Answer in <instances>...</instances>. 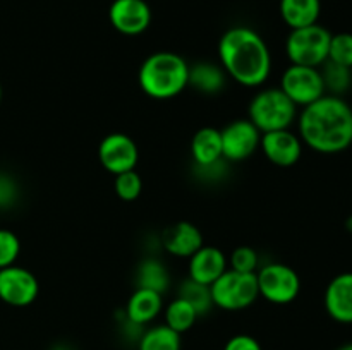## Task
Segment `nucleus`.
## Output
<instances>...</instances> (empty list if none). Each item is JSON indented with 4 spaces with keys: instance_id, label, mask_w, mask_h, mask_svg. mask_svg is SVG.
Returning a JSON list of instances; mask_svg holds the SVG:
<instances>
[{
    "instance_id": "1",
    "label": "nucleus",
    "mask_w": 352,
    "mask_h": 350,
    "mask_svg": "<svg viewBox=\"0 0 352 350\" xmlns=\"http://www.w3.org/2000/svg\"><path fill=\"white\" fill-rule=\"evenodd\" d=\"M299 137L309 150L337 154L352 146V108L342 96L323 95L302 106L298 115Z\"/></svg>"
},
{
    "instance_id": "2",
    "label": "nucleus",
    "mask_w": 352,
    "mask_h": 350,
    "mask_svg": "<svg viewBox=\"0 0 352 350\" xmlns=\"http://www.w3.org/2000/svg\"><path fill=\"white\" fill-rule=\"evenodd\" d=\"M219 60L227 78L244 88H258L272 74L270 48L253 27H229L219 40Z\"/></svg>"
},
{
    "instance_id": "3",
    "label": "nucleus",
    "mask_w": 352,
    "mask_h": 350,
    "mask_svg": "<svg viewBox=\"0 0 352 350\" xmlns=\"http://www.w3.org/2000/svg\"><path fill=\"white\" fill-rule=\"evenodd\" d=\"M189 64L175 51L148 55L138 72L141 91L153 100H172L188 88Z\"/></svg>"
},
{
    "instance_id": "4",
    "label": "nucleus",
    "mask_w": 352,
    "mask_h": 350,
    "mask_svg": "<svg viewBox=\"0 0 352 350\" xmlns=\"http://www.w3.org/2000/svg\"><path fill=\"white\" fill-rule=\"evenodd\" d=\"M248 119L261 134L289 129L298 119V106L280 88H265L251 98Z\"/></svg>"
},
{
    "instance_id": "5",
    "label": "nucleus",
    "mask_w": 352,
    "mask_h": 350,
    "mask_svg": "<svg viewBox=\"0 0 352 350\" xmlns=\"http://www.w3.org/2000/svg\"><path fill=\"white\" fill-rule=\"evenodd\" d=\"M330 38L332 33L318 23L291 30L285 40V54L294 65L322 67L329 60Z\"/></svg>"
},
{
    "instance_id": "6",
    "label": "nucleus",
    "mask_w": 352,
    "mask_h": 350,
    "mask_svg": "<svg viewBox=\"0 0 352 350\" xmlns=\"http://www.w3.org/2000/svg\"><path fill=\"white\" fill-rule=\"evenodd\" d=\"M210 292L213 305L223 311H243L260 297L256 273H239L230 268L210 285Z\"/></svg>"
},
{
    "instance_id": "7",
    "label": "nucleus",
    "mask_w": 352,
    "mask_h": 350,
    "mask_svg": "<svg viewBox=\"0 0 352 350\" xmlns=\"http://www.w3.org/2000/svg\"><path fill=\"white\" fill-rule=\"evenodd\" d=\"M258 292L265 301L277 305L291 304L301 292V278L284 263H267L256 271Z\"/></svg>"
},
{
    "instance_id": "8",
    "label": "nucleus",
    "mask_w": 352,
    "mask_h": 350,
    "mask_svg": "<svg viewBox=\"0 0 352 350\" xmlns=\"http://www.w3.org/2000/svg\"><path fill=\"white\" fill-rule=\"evenodd\" d=\"M278 88L292 100L296 106H308L327 95L320 67L291 64L280 78Z\"/></svg>"
},
{
    "instance_id": "9",
    "label": "nucleus",
    "mask_w": 352,
    "mask_h": 350,
    "mask_svg": "<svg viewBox=\"0 0 352 350\" xmlns=\"http://www.w3.org/2000/svg\"><path fill=\"white\" fill-rule=\"evenodd\" d=\"M222 156L229 163L248 160L260 148L261 132L250 119H237L220 130Z\"/></svg>"
},
{
    "instance_id": "10",
    "label": "nucleus",
    "mask_w": 352,
    "mask_h": 350,
    "mask_svg": "<svg viewBox=\"0 0 352 350\" xmlns=\"http://www.w3.org/2000/svg\"><path fill=\"white\" fill-rule=\"evenodd\" d=\"M40 294V283L33 271L12 264L0 270V301L12 307L33 304Z\"/></svg>"
},
{
    "instance_id": "11",
    "label": "nucleus",
    "mask_w": 352,
    "mask_h": 350,
    "mask_svg": "<svg viewBox=\"0 0 352 350\" xmlns=\"http://www.w3.org/2000/svg\"><path fill=\"white\" fill-rule=\"evenodd\" d=\"M98 160L109 174L119 175L136 170L140 150L134 139L127 134L112 132L102 139L98 146Z\"/></svg>"
},
{
    "instance_id": "12",
    "label": "nucleus",
    "mask_w": 352,
    "mask_h": 350,
    "mask_svg": "<svg viewBox=\"0 0 352 350\" xmlns=\"http://www.w3.org/2000/svg\"><path fill=\"white\" fill-rule=\"evenodd\" d=\"M109 21L116 31L138 36L151 24V9L146 0H113L109 7Z\"/></svg>"
},
{
    "instance_id": "13",
    "label": "nucleus",
    "mask_w": 352,
    "mask_h": 350,
    "mask_svg": "<svg viewBox=\"0 0 352 350\" xmlns=\"http://www.w3.org/2000/svg\"><path fill=\"white\" fill-rule=\"evenodd\" d=\"M302 141L298 134L289 129L263 132L260 139V150L265 158L277 167H294L302 156Z\"/></svg>"
},
{
    "instance_id": "14",
    "label": "nucleus",
    "mask_w": 352,
    "mask_h": 350,
    "mask_svg": "<svg viewBox=\"0 0 352 350\" xmlns=\"http://www.w3.org/2000/svg\"><path fill=\"white\" fill-rule=\"evenodd\" d=\"M229 270V259L222 249L215 246L203 244L191 257H189L188 273L191 280L203 285H212L217 278L222 277Z\"/></svg>"
},
{
    "instance_id": "15",
    "label": "nucleus",
    "mask_w": 352,
    "mask_h": 350,
    "mask_svg": "<svg viewBox=\"0 0 352 350\" xmlns=\"http://www.w3.org/2000/svg\"><path fill=\"white\" fill-rule=\"evenodd\" d=\"M203 244L201 230L191 222H177L162 232V247L175 257L189 259Z\"/></svg>"
},
{
    "instance_id": "16",
    "label": "nucleus",
    "mask_w": 352,
    "mask_h": 350,
    "mask_svg": "<svg viewBox=\"0 0 352 350\" xmlns=\"http://www.w3.org/2000/svg\"><path fill=\"white\" fill-rule=\"evenodd\" d=\"M325 309L332 319L352 325V271H346L330 280L325 290Z\"/></svg>"
},
{
    "instance_id": "17",
    "label": "nucleus",
    "mask_w": 352,
    "mask_h": 350,
    "mask_svg": "<svg viewBox=\"0 0 352 350\" xmlns=\"http://www.w3.org/2000/svg\"><path fill=\"white\" fill-rule=\"evenodd\" d=\"M162 309H164V294L150 290V288L136 287V290L127 299L124 316L133 325L144 326L157 319Z\"/></svg>"
},
{
    "instance_id": "18",
    "label": "nucleus",
    "mask_w": 352,
    "mask_h": 350,
    "mask_svg": "<svg viewBox=\"0 0 352 350\" xmlns=\"http://www.w3.org/2000/svg\"><path fill=\"white\" fill-rule=\"evenodd\" d=\"M191 158L196 168L210 167L223 160L222 156V137L220 130L215 127H201L195 132L191 139Z\"/></svg>"
},
{
    "instance_id": "19",
    "label": "nucleus",
    "mask_w": 352,
    "mask_h": 350,
    "mask_svg": "<svg viewBox=\"0 0 352 350\" xmlns=\"http://www.w3.org/2000/svg\"><path fill=\"white\" fill-rule=\"evenodd\" d=\"M227 74L215 62H196L189 65L188 86L203 95H219L226 88Z\"/></svg>"
},
{
    "instance_id": "20",
    "label": "nucleus",
    "mask_w": 352,
    "mask_h": 350,
    "mask_svg": "<svg viewBox=\"0 0 352 350\" xmlns=\"http://www.w3.org/2000/svg\"><path fill=\"white\" fill-rule=\"evenodd\" d=\"M280 17L291 30L311 26L318 23L322 12L320 0H280L278 3Z\"/></svg>"
},
{
    "instance_id": "21",
    "label": "nucleus",
    "mask_w": 352,
    "mask_h": 350,
    "mask_svg": "<svg viewBox=\"0 0 352 350\" xmlns=\"http://www.w3.org/2000/svg\"><path fill=\"white\" fill-rule=\"evenodd\" d=\"M170 285V275L167 268L157 257H146L140 263L136 270V287L150 288L155 292H167Z\"/></svg>"
},
{
    "instance_id": "22",
    "label": "nucleus",
    "mask_w": 352,
    "mask_h": 350,
    "mask_svg": "<svg viewBox=\"0 0 352 350\" xmlns=\"http://www.w3.org/2000/svg\"><path fill=\"white\" fill-rule=\"evenodd\" d=\"M182 340L181 335L167 325H157L148 328L140 336L138 350H181Z\"/></svg>"
},
{
    "instance_id": "23",
    "label": "nucleus",
    "mask_w": 352,
    "mask_h": 350,
    "mask_svg": "<svg viewBox=\"0 0 352 350\" xmlns=\"http://www.w3.org/2000/svg\"><path fill=\"white\" fill-rule=\"evenodd\" d=\"M198 316L199 314L196 312V309L181 297H175L174 301L168 302V305L164 311L165 325L170 329H174V331H177L179 335L189 331L195 326Z\"/></svg>"
},
{
    "instance_id": "24",
    "label": "nucleus",
    "mask_w": 352,
    "mask_h": 350,
    "mask_svg": "<svg viewBox=\"0 0 352 350\" xmlns=\"http://www.w3.org/2000/svg\"><path fill=\"white\" fill-rule=\"evenodd\" d=\"M320 72H322L327 95L342 96L344 93L349 91L352 86V69L327 60L320 67Z\"/></svg>"
},
{
    "instance_id": "25",
    "label": "nucleus",
    "mask_w": 352,
    "mask_h": 350,
    "mask_svg": "<svg viewBox=\"0 0 352 350\" xmlns=\"http://www.w3.org/2000/svg\"><path fill=\"white\" fill-rule=\"evenodd\" d=\"M177 297L188 301L189 304L196 309V312H198L199 316L206 314V312L213 307L210 285L198 283V281L191 280V278L182 281L181 287H179L177 290Z\"/></svg>"
},
{
    "instance_id": "26",
    "label": "nucleus",
    "mask_w": 352,
    "mask_h": 350,
    "mask_svg": "<svg viewBox=\"0 0 352 350\" xmlns=\"http://www.w3.org/2000/svg\"><path fill=\"white\" fill-rule=\"evenodd\" d=\"M113 191H116L117 198H120L122 201L131 202L136 201L140 198L141 191H143V180H141V175L136 170L124 172V174L116 175V180H113Z\"/></svg>"
},
{
    "instance_id": "27",
    "label": "nucleus",
    "mask_w": 352,
    "mask_h": 350,
    "mask_svg": "<svg viewBox=\"0 0 352 350\" xmlns=\"http://www.w3.org/2000/svg\"><path fill=\"white\" fill-rule=\"evenodd\" d=\"M329 60L352 69V33H337L330 38Z\"/></svg>"
},
{
    "instance_id": "28",
    "label": "nucleus",
    "mask_w": 352,
    "mask_h": 350,
    "mask_svg": "<svg viewBox=\"0 0 352 350\" xmlns=\"http://www.w3.org/2000/svg\"><path fill=\"white\" fill-rule=\"evenodd\" d=\"M230 270L239 273H256L260 268V256L250 246H239L232 250L229 257Z\"/></svg>"
},
{
    "instance_id": "29",
    "label": "nucleus",
    "mask_w": 352,
    "mask_h": 350,
    "mask_svg": "<svg viewBox=\"0 0 352 350\" xmlns=\"http://www.w3.org/2000/svg\"><path fill=\"white\" fill-rule=\"evenodd\" d=\"M21 253V240L12 230L0 229V270L16 264Z\"/></svg>"
},
{
    "instance_id": "30",
    "label": "nucleus",
    "mask_w": 352,
    "mask_h": 350,
    "mask_svg": "<svg viewBox=\"0 0 352 350\" xmlns=\"http://www.w3.org/2000/svg\"><path fill=\"white\" fill-rule=\"evenodd\" d=\"M223 350H263V349H261L260 342H258L254 336L241 333V335H234L232 338L227 340Z\"/></svg>"
},
{
    "instance_id": "31",
    "label": "nucleus",
    "mask_w": 352,
    "mask_h": 350,
    "mask_svg": "<svg viewBox=\"0 0 352 350\" xmlns=\"http://www.w3.org/2000/svg\"><path fill=\"white\" fill-rule=\"evenodd\" d=\"M16 199V185L7 175H0V206L12 205Z\"/></svg>"
},
{
    "instance_id": "32",
    "label": "nucleus",
    "mask_w": 352,
    "mask_h": 350,
    "mask_svg": "<svg viewBox=\"0 0 352 350\" xmlns=\"http://www.w3.org/2000/svg\"><path fill=\"white\" fill-rule=\"evenodd\" d=\"M346 230L349 233H352V215L351 216H347V220H346Z\"/></svg>"
},
{
    "instance_id": "33",
    "label": "nucleus",
    "mask_w": 352,
    "mask_h": 350,
    "mask_svg": "<svg viewBox=\"0 0 352 350\" xmlns=\"http://www.w3.org/2000/svg\"><path fill=\"white\" fill-rule=\"evenodd\" d=\"M337 350H352V343H346V345L339 347V349H337Z\"/></svg>"
},
{
    "instance_id": "34",
    "label": "nucleus",
    "mask_w": 352,
    "mask_h": 350,
    "mask_svg": "<svg viewBox=\"0 0 352 350\" xmlns=\"http://www.w3.org/2000/svg\"><path fill=\"white\" fill-rule=\"evenodd\" d=\"M2 95H3V93H2V84H0V103H2Z\"/></svg>"
}]
</instances>
